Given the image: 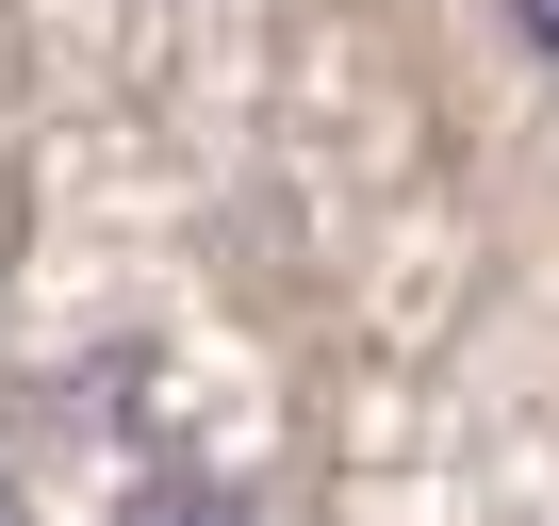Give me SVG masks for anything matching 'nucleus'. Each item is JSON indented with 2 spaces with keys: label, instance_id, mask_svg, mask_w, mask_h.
<instances>
[{
  "label": "nucleus",
  "instance_id": "f257e3e1",
  "mask_svg": "<svg viewBox=\"0 0 559 526\" xmlns=\"http://www.w3.org/2000/svg\"><path fill=\"white\" fill-rule=\"evenodd\" d=\"M116 526H263V510H247L230 477H181V461H165V477H148V493L116 510Z\"/></svg>",
  "mask_w": 559,
  "mask_h": 526
},
{
  "label": "nucleus",
  "instance_id": "f03ea898",
  "mask_svg": "<svg viewBox=\"0 0 559 526\" xmlns=\"http://www.w3.org/2000/svg\"><path fill=\"white\" fill-rule=\"evenodd\" d=\"M510 34H526V50H543V67H559V0H510Z\"/></svg>",
  "mask_w": 559,
  "mask_h": 526
},
{
  "label": "nucleus",
  "instance_id": "7ed1b4c3",
  "mask_svg": "<svg viewBox=\"0 0 559 526\" xmlns=\"http://www.w3.org/2000/svg\"><path fill=\"white\" fill-rule=\"evenodd\" d=\"M0 526H17V493H0Z\"/></svg>",
  "mask_w": 559,
  "mask_h": 526
}]
</instances>
